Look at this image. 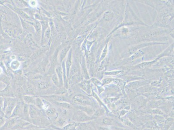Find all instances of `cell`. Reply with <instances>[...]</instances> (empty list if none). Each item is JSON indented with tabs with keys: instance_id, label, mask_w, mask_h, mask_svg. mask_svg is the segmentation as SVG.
Instances as JSON below:
<instances>
[{
	"instance_id": "1",
	"label": "cell",
	"mask_w": 174,
	"mask_h": 130,
	"mask_svg": "<svg viewBox=\"0 0 174 130\" xmlns=\"http://www.w3.org/2000/svg\"><path fill=\"white\" fill-rule=\"evenodd\" d=\"M93 118L91 116H88L87 114L80 110L74 112L72 116V120L74 122L77 123H85L93 120Z\"/></svg>"
},
{
	"instance_id": "2",
	"label": "cell",
	"mask_w": 174,
	"mask_h": 130,
	"mask_svg": "<svg viewBox=\"0 0 174 130\" xmlns=\"http://www.w3.org/2000/svg\"><path fill=\"white\" fill-rule=\"evenodd\" d=\"M31 123L40 128L49 127L52 123L47 117H40L31 120Z\"/></svg>"
},
{
	"instance_id": "3",
	"label": "cell",
	"mask_w": 174,
	"mask_h": 130,
	"mask_svg": "<svg viewBox=\"0 0 174 130\" xmlns=\"http://www.w3.org/2000/svg\"><path fill=\"white\" fill-rule=\"evenodd\" d=\"M29 116L31 120L40 117H46L44 111L38 108L34 104L29 105Z\"/></svg>"
},
{
	"instance_id": "4",
	"label": "cell",
	"mask_w": 174,
	"mask_h": 130,
	"mask_svg": "<svg viewBox=\"0 0 174 130\" xmlns=\"http://www.w3.org/2000/svg\"><path fill=\"white\" fill-rule=\"evenodd\" d=\"M46 117L53 123L59 117L57 109L54 107L50 106L44 111Z\"/></svg>"
},
{
	"instance_id": "5",
	"label": "cell",
	"mask_w": 174,
	"mask_h": 130,
	"mask_svg": "<svg viewBox=\"0 0 174 130\" xmlns=\"http://www.w3.org/2000/svg\"><path fill=\"white\" fill-rule=\"evenodd\" d=\"M24 103L19 101L17 102L16 105L13 111L10 118H21L22 113H23V107Z\"/></svg>"
},
{
	"instance_id": "6",
	"label": "cell",
	"mask_w": 174,
	"mask_h": 130,
	"mask_svg": "<svg viewBox=\"0 0 174 130\" xmlns=\"http://www.w3.org/2000/svg\"><path fill=\"white\" fill-rule=\"evenodd\" d=\"M17 103V100L16 99H11L8 101L7 103V110H6V115L8 117L10 118L13 111Z\"/></svg>"
},
{
	"instance_id": "7",
	"label": "cell",
	"mask_w": 174,
	"mask_h": 130,
	"mask_svg": "<svg viewBox=\"0 0 174 130\" xmlns=\"http://www.w3.org/2000/svg\"><path fill=\"white\" fill-rule=\"evenodd\" d=\"M67 119L66 118L59 116L55 121L53 122V125L60 129V130L68 124Z\"/></svg>"
},
{
	"instance_id": "8",
	"label": "cell",
	"mask_w": 174,
	"mask_h": 130,
	"mask_svg": "<svg viewBox=\"0 0 174 130\" xmlns=\"http://www.w3.org/2000/svg\"><path fill=\"white\" fill-rule=\"evenodd\" d=\"M21 119L31 123V119L29 118V105L25 103H24L23 107Z\"/></svg>"
},
{
	"instance_id": "9",
	"label": "cell",
	"mask_w": 174,
	"mask_h": 130,
	"mask_svg": "<svg viewBox=\"0 0 174 130\" xmlns=\"http://www.w3.org/2000/svg\"><path fill=\"white\" fill-rule=\"evenodd\" d=\"M52 102L54 104L57 105L58 107L65 109L68 110H72L75 108L73 105L67 102H58V101H54Z\"/></svg>"
},
{
	"instance_id": "10",
	"label": "cell",
	"mask_w": 174,
	"mask_h": 130,
	"mask_svg": "<svg viewBox=\"0 0 174 130\" xmlns=\"http://www.w3.org/2000/svg\"><path fill=\"white\" fill-rule=\"evenodd\" d=\"M97 121L99 124L102 126L110 125L114 124L113 119L105 117L99 118Z\"/></svg>"
},
{
	"instance_id": "11",
	"label": "cell",
	"mask_w": 174,
	"mask_h": 130,
	"mask_svg": "<svg viewBox=\"0 0 174 130\" xmlns=\"http://www.w3.org/2000/svg\"><path fill=\"white\" fill-rule=\"evenodd\" d=\"M79 123L74 122L72 123L67 124L64 127L61 129V130H77V127Z\"/></svg>"
},
{
	"instance_id": "12",
	"label": "cell",
	"mask_w": 174,
	"mask_h": 130,
	"mask_svg": "<svg viewBox=\"0 0 174 130\" xmlns=\"http://www.w3.org/2000/svg\"><path fill=\"white\" fill-rule=\"evenodd\" d=\"M24 103L27 104L28 105L34 104H35V98L30 96H24L23 97Z\"/></svg>"
},
{
	"instance_id": "13",
	"label": "cell",
	"mask_w": 174,
	"mask_h": 130,
	"mask_svg": "<svg viewBox=\"0 0 174 130\" xmlns=\"http://www.w3.org/2000/svg\"><path fill=\"white\" fill-rule=\"evenodd\" d=\"M35 105L40 109L43 110L44 105V99H41L40 98H35Z\"/></svg>"
},
{
	"instance_id": "14",
	"label": "cell",
	"mask_w": 174,
	"mask_h": 130,
	"mask_svg": "<svg viewBox=\"0 0 174 130\" xmlns=\"http://www.w3.org/2000/svg\"><path fill=\"white\" fill-rule=\"evenodd\" d=\"M49 87V85L46 82H41L39 85V87L41 89H47Z\"/></svg>"
},
{
	"instance_id": "15",
	"label": "cell",
	"mask_w": 174,
	"mask_h": 130,
	"mask_svg": "<svg viewBox=\"0 0 174 130\" xmlns=\"http://www.w3.org/2000/svg\"><path fill=\"white\" fill-rule=\"evenodd\" d=\"M98 130H112L108 128L104 127V126H99L97 127Z\"/></svg>"
},
{
	"instance_id": "16",
	"label": "cell",
	"mask_w": 174,
	"mask_h": 130,
	"mask_svg": "<svg viewBox=\"0 0 174 130\" xmlns=\"http://www.w3.org/2000/svg\"><path fill=\"white\" fill-rule=\"evenodd\" d=\"M30 2L31 3V6H35V3H36V2H35V1H32V2Z\"/></svg>"
}]
</instances>
